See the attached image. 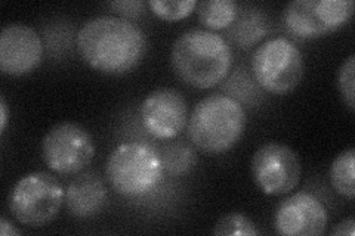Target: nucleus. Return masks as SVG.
Returning <instances> with one entry per match:
<instances>
[{"label":"nucleus","instance_id":"f257e3e1","mask_svg":"<svg viewBox=\"0 0 355 236\" xmlns=\"http://www.w3.org/2000/svg\"><path fill=\"white\" fill-rule=\"evenodd\" d=\"M80 58L98 73L123 75L146 58L148 39L135 22L123 17L98 15L89 18L76 35Z\"/></svg>","mask_w":355,"mask_h":236},{"label":"nucleus","instance_id":"f03ea898","mask_svg":"<svg viewBox=\"0 0 355 236\" xmlns=\"http://www.w3.org/2000/svg\"><path fill=\"white\" fill-rule=\"evenodd\" d=\"M171 64L175 74L185 84L196 89H212L228 75L232 49L218 33L191 28L173 42Z\"/></svg>","mask_w":355,"mask_h":236},{"label":"nucleus","instance_id":"7ed1b4c3","mask_svg":"<svg viewBox=\"0 0 355 236\" xmlns=\"http://www.w3.org/2000/svg\"><path fill=\"white\" fill-rule=\"evenodd\" d=\"M248 126V116L237 99L224 93L203 98L188 118V138L203 154L218 155L239 143Z\"/></svg>","mask_w":355,"mask_h":236},{"label":"nucleus","instance_id":"20e7f679","mask_svg":"<svg viewBox=\"0 0 355 236\" xmlns=\"http://www.w3.org/2000/svg\"><path fill=\"white\" fill-rule=\"evenodd\" d=\"M105 177L111 189L125 198L151 194L164 177L160 152L147 142L120 143L105 163Z\"/></svg>","mask_w":355,"mask_h":236},{"label":"nucleus","instance_id":"39448f33","mask_svg":"<svg viewBox=\"0 0 355 236\" xmlns=\"http://www.w3.org/2000/svg\"><path fill=\"white\" fill-rule=\"evenodd\" d=\"M65 204V189L53 174L33 172L10 189L8 208L12 217L28 228H43L58 217Z\"/></svg>","mask_w":355,"mask_h":236},{"label":"nucleus","instance_id":"423d86ee","mask_svg":"<svg viewBox=\"0 0 355 236\" xmlns=\"http://www.w3.org/2000/svg\"><path fill=\"white\" fill-rule=\"evenodd\" d=\"M250 66L254 82L272 95L295 91L305 74L301 49L284 36H275L261 43L252 55Z\"/></svg>","mask_w":355,"mask_h":236},{"label":"nucleus","instance_id":"0eeeda50","mask_svg":"<svg viewBox=\"0 0 355 236\" xmlns=\"http://www.w3.org/2000/svg\"><path fill=\"white\" fill-rule=\"evenodd\" d=\"M95 156V142L79 122L61 121L52 126L42 139V158L49 170L71 176L79 174Z\"/></svg>","mask_w":355,"mask_h":236},{"label":"nucleus","instance_id":"6e6552de","mask_svg":"<svg viewBox=\"0 0 355 236\" xmlns=\"http://www.w3.org/2000/svg\"><path fill=\"white\" fill-rule=\"evenodd\" d=\"M252 177L266 195L279 197L292 192L301 182L302 161L299 154L282 142H265L253 152Z\"/></svg>","mask_w":355,"mask_h":236},{"label":"nucleus","instance_id":"1a4fd4ad","mask_svg":"<svg viewBox=\"0 0 355 236\" xmlns=\"http://www.w3.org/2000/svg\"><path fill=\"white\" fill-rule=\"evenodd\" d=\"M139 117L147 133L160 140H171L180 136L190 118L185 96L173 87L153 91L144 99Z\"/></svg>","mask_w":355,"mask_h":236},{"label":"nucleus","instance_id":"9d476101","mask_svg":"<svg viewBox=\"0 0 355 236\" xmlns=\"http://www.w3.org/2000/svg\"><path fill=\"white\" fill-rule=\"evenodd\" d=\"M329 216L323 202L308 190L284 198L274 215V228L284 236H320L327 229Z\"/></svg>","mask_w":355,"mask_h":236},{"label":"nucleus","instance_id":"9b49d317","mask_svg":"<svg viewBox=\"0 0 355 236\" xmlns=\"http://www.w3.org/2000/svg\"><path fill=\"white\" fill-rule=\"evenodd\" d=\"M43 60L39 33L22 22H12L0 31V71L21 77L35 71Z\"/></svg>","mask_w":355,"mask_h":236},{"label":"nucleus","instance_id":"f8f14e48","mask_svg":"<svg viewBox=\"0 0 355 236\" xmlns=\"http://www.w3.org/2000/svg\"><path fill=\"white\" fill-rule=\"evenodd\" d=\"M105 182L96 173L83 172L65 189V207L76 219H91L101 212L107 204Z\"/></svg>","mask_w":355,"mask_h":236},{"label":"nucleus","instance_id":"ddd939ff","mask_svg":"<svg viewBox=\"0 0 355 236\" xmlns=\"http://www.w3.org/2000/svg\"><path fill=\"white\" fill-rule=\"evenodd\" d=\"M317 0H292L282 14L286 30L299 39H317L329 35L315 10Z\"/></svg>","mask_w":355,"mask_h":236},{"label":"nucleus","instance_id":"4468645a","mask_svg":"<svg viewBox=\"0 0 355 236\" xmlns=\"http://www.w3.org/2000/svg\"><path fill=\"white\" fill-rule=\"evenodd\" d=\"M159 152L162 156L164 174L173 177L185 176L197 164V152L194 149V145H190L184 140L168 142L162 146Z\"/></svg>","mask_w":355,"mask_h":236},{"label":"nucleus","instance_id":"2eb2a0df","mask_svg":"<svg viewBox=\"0 0 355 236\" xmlns=\"http://www.w3.org/2000/svg\"><path fill=\"white\" fill-rule=\"evenodd\" d=\"M266 33H268V21L261 10H248L241 17H239L232 22V27L230 30V36L236 44L241 46L243 49L250 48L252 44H257L262 40Z\"/></svg>","mask_w":355,"mask_h":236},{"label":"nucleus","instance_id":"dca6fc26","mask_svg":"<svg viewBox=\"0 0 355 236\" xmlns=\"http://www.w3.org/2000/svg\"><path fill=\"white\" fill-rule=\"evenodd\" d=\"M198 19L210 31L224 30L236 21L239 8L232 0H205L197 3Z\"/></svg>","mask_w":355,"mask_h":236},{"label":"nucleus","instance_id":"f3484780","mask_svg":"<svg viewBox=\"0 0 355 236\" xmlns=\"http://www.w3.org/2000/svg\"><path fill=\"white\" fill-rule=\"evenodd\" d=\"M330 182L336 192L347 198L354 199L355 195V149L348 148L342 151L330 165Z\"/></svg>","mask_w":355,"mask_h":236},{"label":"nucleus","instance_id":"a211bd4d","mask_svg":"<svg viewBox=\"0 0 355 236\" xmlns=\"http://www.w3.org/2000/svg\"><path fill=\"white\" fill-rule=\"evenodd\" d=\"M354 0H317L315 10L321 24L329 33L347 26L354 15Z\"/></svg>","mask_w":355,"mask_h":236},{"label":"nucleus","instance_id":"6ab92c4d","mask_svg":"<svg viewBox=\"0 0 355 236\" xmlns=\"http://www.w3.org/2000/svg\"><path fill=\"white\" fill-rule=\"evenodd\" d=\"M216 236H258L257 224L241 212H230L222 216L214 228Z\"/></svg>","mask_w":355,"mask_h":236},{"label":"nucleus","instance_id":"aec40b11","mask_svg":"<svg viewBox=\"0 0 355 236\" xmlns=\"http://www.w3.org/2000/svg\"><path fill=\"white\" fill-rule=\"evenodd\" d=\"M197 3L196 0H150L147 5L151 12L164 21H180L190 17Z\"/></svg>","mask_w":355,"mask_h":236},{"label":"nucleus","instance_id":"412c9836","mask_svg":"<svg viewBox=\"0 0 355 236\" xmlns=\"http://www.w3.org/2000/svg\"><path fill=\"white\" fill-rule=\"evenodd\" d=\"M339 93L343 99V104L348 107L351 112L355 111V55L351 53L343 61L336 75Z\"/></svg>","mask_w":355,"mask_h":236},{"label":"nucleus","instance_id":"4be33fe9","mask_svg":"<svg viewBox=\"0 0 355 236\" xmlns=\"http://www.w3.org/2000/svg\"><path fill=\"white\" fill-rule=\"evenodd\" d=\"M108 6L113 8L117 14L123 15V18L128 19V17L129 18L139 17L142 14L146 3L137 2V0H128V2H113V3H110Z\"/></svg>","mask_w":355,"mask_h":236},{"label":"nucleus","instance_id":"5701e85b","mask_svg":"<svg viewBox=\"0 0 355 236\" xmlns=\"http://www.w3.org/2000/svg\"><path fill=\"white\" fill-rule=\"evenodd\" d=\"M333 236H354L355 235V221L354 217H348L338 223L330 232Z\"/></svg>","mask_w":355,"mask_h":236},{"label":"nucleus","instance_id":"b1692460","mask_svg":"<svg viewBox=\"0 0 355 236\" xmlns=\"http://www.w3.org/2000/svg\"><path fill=\"white\" fill-rule=\"evenodd\" d=\"M0 235L2 236H18L21 235V230L15 228L6 217L0 219Z\"/></svg>","mask_w":355,"mask_h":236},{"label":"nucleus","instance_id":"393cba45","mask_svg":"<svg viewBox=\"0 0 355 236\" xmlns=\"http://www.w3.org/2000/svg\"><path fill=\"white\" fill-rule=\"evenodd\" d=\"M8 118H9V109H8V105H6V99L5 96L2 95V98H0V133H5V129H6V125H8Z\"/></svg>","mask_w":355,"mask_h":236}]
</instances>
